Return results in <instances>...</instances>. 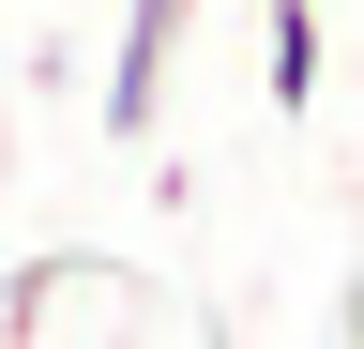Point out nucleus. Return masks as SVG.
Listing matches in <instances>:
<instances>
[{"instance_id": "2", "label": "nucleus", "mask_w": 364, "mask_h": 349, "mask_svg": "<svg viewBox=\"0 0 364 349\" xmlns=\"http://www.w3.org/2000/svg\"><path fill=\"white\" fill-rule=\"evenodd\" d=\"M318 76H334V31H318V0H273V16H258V92L273 107H318Z\"/></svg>"}, {"instance_id": "3", "label": "nucleus", "mask_w": 364, "mask_h": 349, "mask_svg": "<svg viewBox=\"0 0 364 349\" xmlns=\"http://www.w3.org/2000/svg\"><path fill=\"white\" fill-rule=\"evenodd\" d=\"M349 349H364V274H349Z\"/></svg>"}, {"instance_id": "1", "label": "nucleus", "mask_w": 364, "mask_h": 349, "mask_svg": "<svg viewBox=\"0 0 364 349\" xmlns=\"http://www.w3.org/2000/svg\"><path fill=\"white\" fill-rule=\"evenodd\" d=\"M198 46V0H122V61H107V137H152L167 122V76Z\"/></svg>"}]
</instances>
